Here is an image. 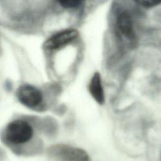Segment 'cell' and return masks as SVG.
Instances as JSON below:
<instances>
[{"instance_id": "ba28073f", "label": "cell", "mask_w": 161, "mask_h": 161, "mask_svg": "<svg viewBox=\"0 0 161 161\" xmlns=\"http://www.w3.org/2000/svg\"><path fill=\"white\" fill-rule=\"evenodd\" d=\"M136 3L138 4H140L142 6L145 7V8H151L155 6L158 5L159 4L161 3V1H153V0H150V1H137Z\"/></svg>"}, {"instance_id": "5b68a950", "label": "cell", "mask_w": 161, "mask_h": 161, "mask_svg": "<svg viewBox=\"0 0 161 161\" xmlns=\"http://www.w3.org/2000/svg\"><path fill=\"white\" fill-rule=\"evenodd\" d=\"M55 152L63 161H90L87 153L81 148L61 145L55 148Z\"/></svg>"}, {"instance_id": "277c9868", "label": "cell", "mask_w": 161, "mask_h": 161, "mask_svg": "<svg viewBox=\"0 0 161 161\" xmlns=\"http://www.w3.org/2000/svg\"><path fill=\"white\" fill-rule=\"evenodd\" d=\"M78 31L74 29H67L60 31L45 42L44 47L47 50H57L73 42L78 36Z\"/></svg>"}, {"instance_id": "8992f818", "label": "cell", "mask_w": 161, "mask_h": 161, "mask_svg": "<svg viewBox=\"0 0 161 161\" xmlns=\"http://www.w3.org/2000/svg\"><path fill=\"white\" fill-rule=\"evenodd\" d=\"M88 89L92 97L98 104L101 105L104 104V94L101 76L98 72H96L92 77L88 85Z\"/></svg>"}, {"instance_id": "6da1fadb", "label": "cell", "mask_w": 161, "mask_h": 161, "mask_svg": "<svg viewBox=\"0 0 161 161\" xmlns=\"http://www.w3.org/2000/svg\"><path fill=\"white\" fill-rule=\"evenodd\" d=\"M33 130L26 121L16 119L9 123L5 129L6 140L13 144H22L33 136Z\"/></svg>"}, {"instance_id": "52a82bcc", "label": "cell", "mask_w": 161, "mask_h": 161, "mask_svg": "<svg viewBox=\"0 0 161 161\" xmlns=\"http://www.w3.org/2000/svg\"><path fill=\"white\" fill-rule=\"evenodd\" d=\"M59 4L65 8H75L80 6L82 1H60L58 2Z\"/></svg>"}, {"instance_id": "7a4b0ae2", "label": "cell", "mask_w": 161, "mask_h": 161, "mask_svg": "<svg viewBox=\"0 0 161 161\" xmlns=\"http://www.w3.org/2000/svg\"><path fill=\"white\" fill-rule=\"evenodd\" d=\"M116 30L117 35L123 41L133 45L136 41V36L133 28V23L130 14L123 11L116 18Z\"/></svg>"}, {"instance_id": "3957f363", "label": "cell", "mask_w": 161, "mask_h": 161, "mask_svg": "<svg viewBox=\"0 0 161 161\" xmlns=\"http://www.w3.org/2000/svg\"><path fill=\"white\" fill-rule=\"evenodd\" d=\"M16 96L21 104L30 108H35L40 106L43 101L41 91L29 84L19 86L16 91Z\"/></svg>"}]
</instances>
